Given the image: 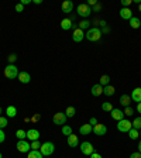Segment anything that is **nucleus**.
<instances>
[{
    "label": "nucleus",
    "mask_w": 141,
    "mask_h": 158,
    "mask_svg": "<svg viewBox=\"0 0 141 158\" xmlns=\"http://www.w3.org/2000/svg\"><path fill=\"white\" fill-rule=\"evenodd\" d=\"M85 37L89 40V41H92V43H95V41H99V40H100V37H102V30L97 28V27L89 28L88 33L85 34Z\"/></svg>",
    "instance_id": "f257e3e1"
},
{
    "label": "nucleus",
    "mask_w": 141,
    "mask_h": 158,
    "mask_svg": "<svg viewBox=\"0 0 141 158\" xmlns=\"http://www.w3.org/2000/svg\"><path fill=\"white\" fill-rule=\"evenodd\" d=\"M19 73H20V71L14 64H9V65L4 68V76H6L7 79H16L17 76H19Z\"/></svg>",
    "instance_id": "f03ea898"
},
{
    "label": "nucleus",
    "mask_w": 141,
    "mask_h": 158,
    "mask_svg": "<svg viewBox=\"0 0 141 158\" xmlns=\"http://www.w3.org/2000/svg\"><path fill=\"white\" fill-rule=\"evenodd\" d=\"M54 151H55V145L51 141L44 143V144H41V147H39V152H41L44 157H49L51 154H54Z\"/></svg>",
    "instance_id": "7ed1b4c3"
},
{
    "label": "nucleus",
    "mask_w": 141,
    "mask_h": 158,
    "mask_svg": "<svg viewBox=\"0 0 141 158\" xmlns=\"http://www.w3.org/2000/svg\"><path fill=\"white\" fill-rule=\"evenodd\" d=\"M76 11H78V14L81 17H89L90 16V13H92V7H89L88 4H85V3H82V4H79L78 6V9H76Z\"/></svg>",
    "instance_id": "20e7f679"
},
{
    "label": "nucleus",
    "mask_w": 141,
    "mask_h": 158,
    "mask_svg": "<svg viewBox=\"0 0 141 158\" xmlns=\"http://www.w3.org/2000/svg\"><path fill=\"white\" fill-rule=\"evenodd\" d=\"M16 147L20 152H24V154H26V152L28 154V152L31 151V144L27 143V140H19L17 144H16Z\"/></svg>",
    "instance_id": "39448f33"
},
{
    "label": "nucleus",
    "mask_w": 141,
    "mask_h": 158,
    "mask_svg": "<svg viewBox=\"0 0 141 158\" xmlns=\"http://www.w3.org/2000/svg\"><path fill=\"white\" fill-rule=\"evenodd\" d=\"M117 128H118V131H122V133H128L133 128V123L128 122V120H126V118H123V120L118 122Z\"/></svg>",
    "instance_id": "423d86ee"
},
{
    "label": "nucleus",
    "mask_w": 141,
    "mask_h": 158,
    "mask_svg": "<svg viewBox=\"0 0 141 158\" xmlns=\"http://www.w3.org/2000/svg\"><path fill=\"white\" fill-rule=\"evenodd\" d=\"M66 114L65 113H55L54 114V117H52V122H54V124H56V126H64L66 123Z\"/></svg>",
    "instance_id": "0eeeda50"
},
{
    "label": "nucleus",
    "mask_w": 141,
    "mask_h": 158,
    "mask_svg": "<svg viewBox=\"0 0 141 158\" xmlns=\"http://www.w3.org/2000/svg\"><path fill=\"white\" fill-rule=\"evenodd\" d=\"M81 151H82L83 155H90L95 152V148H93V145L89 141H83L82 144H81Z\"/></svg>",
    "instance_id": "6e6552de"
},
{
    "label": "nucleus",
    "mask_w": 141,
    "mask_h": 158,
    "mask_svg": "<svg viewBox=\"0 0 141 158\" xmlns=\"http://www.w3.org/2000/svg\"><path fill=\"white\" fill-rule=\"evenodd\" d=\"M38 138H39V131L37 128L27 130V140H30V141H38Z\"/></svg>",
    "instance_id": "1a4fd4ad"
},
{
    "label": "nucleus",
    "mask_w": 141,
    "mask_h": 158,
    "mask_svg": "<svg viewBox=\"0 0 141 158\" xmlns=\"http://www.w3.org/2000/svg\"><path fill=\"white\" fill-rule=\"evenodd\" d=\"M85 38V33H83L81 28H75L73 30V34H72V40L75 43H81L82 40Z\"/></svg>",
    "instance_id": "9d476101"
},
{
    "label": "nucleus",
    "mask_w": 141,
    "mask_h": 158,
    "mask_svg": "<svg viewBox=\"0 0 141 158\" xmlns=\"http://www.w3.org/2000/svg\"><path fill=\"white\" fill-rule=\"evenodd\" d=\"M93 133H95L96 135H105L106 133H107V127H106L105 124H96L93 126Z\"/></svg>",
    "instance_id": "9b49d317"
},
{
    "label": "nucleus",
    "mask_w": 141,
    "mask_h": 158,
    "mask_svg": "<svg viewBox=\"0 0 141 158\" xmlns=\"http://www.w3.org/2000/svg\"><path fill=\"white\" fill-rule=\"evenodd\" d=\"M110 114H112V118L116 120V122H120V120L124 118V113H123L120 109H113L112 112H110Z\"/></svg>",
    "instance_id": "f8f14e48"
},
{
    "label": "nucleus",
    "mask_w": 141,
    "mask_h": 158,
    "mask_svg": "<svg viewBox=\"0 0 141 158\" xmlns=\"http://www.w3.org/2000/svg\"><path fill=\"white\" fill-rule=\"evenodd\" d=\"M61 9H62V13L68 14L73 10V3L71 2V0H65V2L62 3V6H61Z\"/></svg>",
    "instance_id": "ddd939ff"
},
{
    "label": "nucleus",
    "mask_w": 141,
    "mask_h": 158,
    "mask_svg": "<svg viewBox=\"0 0 141 158\" xmlns=\"http://www.w3.org/2000/svg\"><path fill=\"white\" fill-rule=\"evenodd\" d=\"M120 17H122L123 20H130L133 17V10H130L128 7H123V9L120 10Z\"/></svg>",
    "instance_id": "4468645a"
},
{
    "label": "nucleus",
    "mask_w": 141,
    "mask_h": 158,
    "mask_svg": "<svg viewBox=\"0 0 141 158\" xmlns=\"http://www.w3.org/2000/svg\"><path fill=\"white\" fill-rule=\"evenodd\" d=\"M17 78H19V81H20L21 83H30V82H31V76H30V73L26 72V71L20 72Z\"/></svg>",
    "instance_id": "2eb2a0df"
},
{
    "label": "nucleus",
    "mask_w": 141,
    "mask_h": 158,
    "mask_svg": "<svg viewBox=\"0 0 141 158\" xmlns=\"http://www.w3.org/2000/svg\"><path fill=\"white\" fill-rule=\"evenodd\" d=\"M92 131H93V126H90L89 123L88 124H82L81 128H79V133H81L82 135H89Z\"/></svg>",
    "instance_id": "dca6fc26"
},
{
    "label": "nucleus",
    "mask_w": 141,
    "mask_h": 158,
    "mask_svg": "<svg viewBox=\"0 0 141 158\" xmlns=\"http://www.w3.org/2000/svg\"><path fill=\"white\" fill-rule=\"evenodd\" d=\"M130 98H131L133 102H137L140 103L141 102V88H135L134 90L131 92V95H130Z\"/></svg>",
    "instance_id": "f3484780"
},
{
    "label": "nucleus",
    "mask_w": 141,
    "mask_h": 158,
    "mask_svg": "<svg viewBox=\"0 0 141 158\" xmlns=\"http://www.w3.org/2000/svg\"><path fill=\"white\" fill-rule=\"evenodd\" d=\"M68 145L71 148H73V147H78L79 145V138H78V135H75L72 133L71 135H68Z\"/></svg>",
    "instance_id": "a211bd4d"
},
{
    "label": "nucleus",
    "mask_w": 141,
    "mask_h": 158,
    "mask_svg": "<svg viewBox=\"0 0 141 158\" xmlns=\"http://www.w3.org/2000/svg\"><path fill=\"white\" fill-rule=\"evenodd\" d=\"M73 27V23L71 19H64L62 21H61V28L65 30V31H68V30H71Z\"/></svg>",
    "instance_id": "6ab92c4d"
},
{
    "label": "nucleus",
    "mask_w": 141,
    "mask_h": 158,
    "mask_svg": "<svg viewBox=\"0 0 141 158\" xmlns=\"http://www.w3.org/2000/svg\"><path fill=\"white\" fill-rule=\"evenodd\" d=\"M128 24H130V27H131V28H134V30H137V28H140V27H141L140 19H138V17H134V16L128 20Z\"/></svg>",
    "instance_id": "aec40b11"
},
{
    "label": "nucleus",
    "mask_w": 141,
    "mask_h": 158,
    "mask_svg": "<svg viewBox=\"0 0 141 158\" xmlns=\"http://www.w3.org/2000/svg\"><path fill=\"white\" fill-rule=\"evenodd\" d=\"M92 95L93 96H100V95H103V86L102 85H99V83H96V85H93L92 86Z\"/></svg>",
    "instance_id": "412c9836"
},
{
    "label": "nucleus",
    "mask_w": 141,
    "mask_h": 158,
    "mask_svg": "<svg viewBox=\"0 0 141 158\" xmlns=\"http://www.w3.org/2000/svg\"><path fill=\"white\" fill-rule=\"evenodd\" d=\"M130 103H131V98H130V95H122L120 96V105H123L124 107H128L130 106Z\"/></svg>",
    "instance_id": "4be33fe9"
},
{
    "label": "nucleus",
    "mask_w": 141,
    "mask_h": 158,
    "mask_svg": "<svg viewBox=\"0 0 141 158\" xmlns=\"http://www.w3.org/2000/svg\"><path fill=\"white\" fill-rule=\"evenodd\" d=\"M114 92H116V88L112 86V85H107V86L103 88V93H105V96H113Z\"/></svg>",
    "instance_id": "5701e85b"
},
{
    "label": "nucleus",
    "mask_w": 141,
    "mask_h": 158,
    "mask_svg": "<svg viewBox=\"0 0 141 158\" xmlns=\"http://www.w3.org/2000/svg\"><path fill=\"white\" fill-rule=\"evenodd\" d=\"M6 114H7V117H16L17 116V109L14 107V106H9V107L6 109Z\"/></svg>",
    "instance_id": "b1692460"
},
{
    "label": "nucleus",
    "mask_w": 141,
    "mask_h": 158,
    "mask_svg": "<svg viewBox=\"0 0 141 158\" xmlns=\"http://www.w3.org/2000/svg\"><path fill=\"white\" fill-rule=\"evenodd\" d=\"M27 158H44V155L39 152V150H31L27 155Z\"/></svg>",
    "instance_id": "393cba45"
},
{
    "label": "nucleus",
    "mask_w": 141,
    "mask_h": 158,
    "mask_svg": "<svg viewBox=\"0 0 141 158\" xmlns=\"http://www.w3.org/2000/svg\"><path fill=\"white\" fill-rule=\"evenodd\" d=\"M61 131H62V134L64 135H66V137H68V135H71L72 134V127H71V126H68V124H64L62 126V130H61Z\"/></svg>",
    "instance_id": "a878e982"
},
{
    "label": "nucleus",
    "mask_w": 141,
    "mask_h": 158,
    "mask_svg": "<svg viewBox=\"0 0 141 158\" xmlns=\"http://www.w3.org/2000/svg\"><path fill=\"white\" fill-rule=\"evenodd\" d=\"M109 82H110V76H109V75H102V76H100V81H99V85L107 86Z\"/></svg>",
    "instance_id": "bb28decb"
},
{
    "label": "nucleus",
    "mask_w": 141,
    "mask_h": 158,
    "mask_svg": "<svg viewBox=\"0 0 141 158\" xmlns=\"http://www.w3.org/2000/svg\"><path fill=\"white\" fill-rule=\"evenodd\" d=\"M16 137L19 138V140H27V131H24V130H17L16 131Z\"/></svg>",
    "instance_id": "cd10ccee"
},
{
    "label": "nucleus",
    "mask_w": 141,
    "mask_h": 158,
    "mask_svg": "<svg viewBox=\"0 0 141 158\" xmlns=\"http://www.w3.org/2000/svg\"><path fill=\"white\" fill-rule=\"evenodd\" d=\"M128 137L131 138V140H137V138L140 137V133H138V130H135V128H131V130L128 131Z\"/></svg>",
    "instance_id": "c85d7f7f"
},
{
    "label": "nucleus",
    "mask_w": 141,
    "mask_h": 158,
    "mask_svg": "<svg viewBox=\"0 0 141 158\" xmlns=\"http://www.w3.org/2000/svg\"><path fill=\"white\" fill-rule=\"evenodd\" d=\"M113 105L110 102H105V103H102V110L103 112H112L113 110Z\"/></svg>",
    "instance_id": "c756f323"
},
{
    "label": "nucleus",
    "mask_w": 141,
    "mask_h": 158,
    "mask_svg": "<svg viewBox=\"0 0 141 158\" xmlns=\"http://www.w3.org/2000/svg\"><path fill=\"white\" fill-rule=\"evenodd\" d=\"M75 113H76V110H75V107H73V106L66 107V110H65L66 117H73V116H75Z\"/></svg>",
    "instance_id": "7c9ffc66"
},
{
    "label": "nucleus",
    "mask_w": 141,
    "mask_h": 158,
    "mask_svg": "<svg viewBox=\"0 0 141 158\" xmlns=\"http://www.w3.org/2000/svg\"><path fill=\"white\" fill-rule=\"evenodd\" d=\"M89 27H90V21H89V20H82V21L79 23V27H78V28H81V30L83 31V30L89 28Z\"/></svg>",
    "instance_id": "2f4dec72"
},
{
    "label": "nucleus",
    "mask_w": 141,
    "mask_h": 158,
    "mask_svg": "<svg viewBox=\"0 0 141 158\" xmlns=\"http://www.w3.org/2000/svg\"><path fill=\"white\" fill-rule=\"evenodd\" d=\"M133 128L135 130H141V117H135L133 122Z\"/></svg>",
    "instance_id": "473e14b6"
},
{
    "label": "nucleus",
    "mask_w": 141,
    "mask_h": 158,
    "mask_svg": "<svg viewBox=\"0 0 141 158\" xmlns=\"http://www.w3.org/2000/svg\"><path fill=\"white\" fill-rule=\"evenodd\" d=\"M9 122H7V117H3V116H0V128H4L7 127Z\"/></svg>",
    "instance_id": "72a5a7b5"
},
{
    "label": "nucleus",
    "mask_w": 141,
    "mask_h": 158,
    "mask_svg": "<svg viewBox=\"0 0 141 158\" xmlns=\"http://www.w3.org/2000/svg\"><path fill=\"white\" fill-rule=\"evenodd\" d=\"M123 113H124V116H127V117H130V116H133V114H134V110H133V109L130 107V106H128V107H126V110H124V112H123Z\"/></svg>",
    "instance_id": "f704fd0d"
},
{
    "label": "nucleus",
    "mask_w": 141,
    "mask_h": 158,
    "mask_svg": "<svg viewBox=\"0 0 141 158\" xmlns=\"http://www.w3.org/2000/svg\"><path fill=\"white\" fill-rule=\"evenodd\" d=\"M39 147H41V143L39 141H33L31 143V150H39Z\"/></svg>",
    "instance_id": "c9c22d12"
},
{
    "label": "nucleus",
    "mask_w": 141,
    "mask_h": 158,
    "mask_svg": "<svg viewBox=\"0 0 141 158\" xmlns=\"http://www.w3.org/2000/svg\"><path fill=\"white\" fill-rule=\"evenodd\" d=\"M16 59H17V55H16V54H10V55H9V62H10V64L16 62Z\"/></svg>",
    "instance_id": "e433bc0d"
},
{
    "label": "nucleus",
    "mask_w": 141,
    "mask_h": 158,
    "mask_svg": "<svg viewBox=\"0 0 141 158\" xmlns=\"http://www.w3.org/2000/svg\"><path fill=\"white\" fill-rule=\"evenodd\" d=\"M6 140V134H4V131H3V128H0V144Z\"/></svg>",
    "instance_id": "4c0bfd02"
},
{
    "label": "nucleus",
    "mask_w": 141,
    "mask_h": 158,
    "mask_svg": "<svg viewBox=\"0 0 141 158\" xmlns=\"http://www.w3.org/2000/svg\"><path fill=\"white\" fill-rule=\"evenodd\" d=\"M23 10H24V6H23L21 3H19V4L16 6V11H17V13H21Z\"/></svg>",
    "instance_id": "58836bf2"
},
{
    "label": "nucleus",
    "mask_w": 141,
    "mask_h": 158,
    "mask_svg": "<svg viewBox=\"0 0 141 158\" xmlns=\"http://www.w3.org/2000/svg\"><path fill=\"white\" fill-rule=\"evenodd\" d=\"M133 2L131 0H122V4H123V7H128L130 4H131Z\"/></svg>",
    "instance_id": "ea45409f"
},
{
    "label": "nucleus",
    "mask_w": 141,
    "mask_h": 158,
    "mask_svg": "<svg viewBox=\"0 0 141 158\" xmlns=\"http://www.w3.org/2000/svg\"><path fill=\"white\" fill-rule=\"evenodd\" d=\"M100 9H102V6L99 3H96L95 6H93V9H92V11H100Z\"/></svg>",
    "instance_id": "a19ab883"
},
{
    "label": "nucleus",
    "mask_w": 141,
    "mask_h": 158,
    "mask_svg": "<svg viewBox=\"0 0 141 158\" xmlns=\"http://www.w3.org/2000/svg\"><path fill=\"white\" fill-rule=\"evenodd\" d=\"M89 124H90V126H93V124H97V118H96V117H92V118H90V120H89Z\"/></svg>",
    "instance_id": "79ce46f5"
},
{
    "label": "nucleus",
    "mask_w": 141,
    "mask_h": 158,
    "mask_svg": "<svg viewBox=\"0 0 141 158\" xmlns=\"http://www.w3.org/2000/svg\"><path fill=\"white\" fill-rule=\"evenodd\" d=\"M89 157H90V158H102V155H100V154H99V152H93V154H90V155H89Z\"/></svg>",
    "instance_id": "37998d69"
},
{
    "label": "nucleus",
    "mask_w": 141,
    "mask_h": 158,
    "mask_svg": "<svg viewBox=\"0 0 141 158\" xmlns=\"http://www.w3.org/2000/svg\"><path fill=\"white\" fill-rule=\"evenodd\" d=\"M130 158H141V154H140V152H133V154L131 155H130Z\"/></svg>",
    "instance_id": "c03bdc74"
},
{
    "label": "nucleus",
    "mask_w": 141,
    "mask_h": 158,
    "mask_svg": "<svg viewBox=\"0 0 141 158\" xmlns=\"http://www.w3.org/2000/svg\"><path fill=\"white\" fill-rule=\"evenodd\" d=\"M20 3L23 4V6H27V4H30V3H33V0H21Z\"/></svg>",
    "instance_id": "a18cd8bd"
},
{
    "label": "nucleus",
    "mask_w": 141,
    "mask_h": 158,
    "mask_svg": "<svg viewBox=\"0 0 141 158\" xmlns=\"http://www.w3.org/2000/svg\"><path fill=\"white\" fill-rule=\"evenodd\" d=\"M39 118H41V116H39V114H34V116H33V118H31V120H33V122H38Z\"/></svg>",
    "instance_id": "49530a36"
},
{
    "label": "nucleus",
    "mask_w": 141,
    "mask_h": 158,
    "mask_svg": "<svg viewBox=\"0 0 141 158\" xmlns=\"http://www.w3.org/2000/svg\"><path fill=\"white\" fill-rule=\"evenodd\" d=\"M96 3H97L96 0H89V2H88V6H89V7H92V6H95Z\"/></svg>",
    "instance_id": "de8ad7c7"
},
{
    "label": "nucleus",
    "mask_w": 141,
    "mask_h": 158,
    "mask_svg": "<svg viewBox=\"0 0 141 158\" xmlns=\"http://www.w3.org/2000/svg\"><path fill=\"white\" fill-rule=\"evenodd\" d=\"M100 26H102V27H103V28H105V27H106V26H107V23H106L105 20H102V21H100Z\"/></svg>",
    "instance_id": "09e8293b"
},
{
    "label": "nucleus",
    "mask_w": 141,
    "mask_h": 158,
    "mask_svg": "<svg viewBox=\"0 0 141 158\" xmlns=\"http://www.w3.org/2000/svg\"><path fill=\"white\" fill-rule=\"evenodd\" d=\"M137 112H138V113H141V102H140V103H137Z\"/></svg>",
    "instance_id": "8fccbe9b"
},
{
    "label": "nucleus",
    "mask_w": 141,
    "mask_h": 158,
    "mask_svg": "<svg viewBox=\"0 0 141 158\" xmlns=\"http://www.w3.org/2000/svg\"><path fill=\"white\" fill-rule=\"evenodd\" d=\"M33 3L34 4H41L43 3V0H33Z\"/></svg>",
    "instance_id": "3c124183"
},
{
    "label": "nucleus",
    "mask_w": 141,
    "mask_h": 158,
    "mask_svg": "<svg viewBox=\"0 0 141 158\" xmlns=\"http://www.w3.org/2000/svg\"><path fill=\"white\" fill-rule=\"evenodd\" d=\"M109 31H110V28H109V27H105V28H103V31H102V33H109Z\"/></svg>",
    "instance_id": "603ef678"
},
{
    "label": "nucleus",
    "mask_w": 141,
    "mask_h": 158,
    "mask_svg": "<svg viewBox=\"0 0 141 158\" xmlns=\"http://www.w3.org/2000/svg\"><path fill=\"white\" fill-rule=\"evenodd\" d=\"M138 152H140V154H141V141L138 143Z\"/></svg>",
    "instance_id": "864d4df0"
},
{
    "label": "nucleus",
    "mask_w": 141,
    "mask_h": 158,
    "mask_svg": "<svg viewBox=\"0 0 141 158\" xmlns=\"http://www.w3.org/2000/svg\"><path fill=\"white\" fill-rule=\"evenodd\" d=\"M2 112H3V110H2V107H0V116H2Z\"/></svg>",
    "instance_id": "5fc2aeb1"
},
{
    "label": "nucleus",
    "mask_w": 141,
    "mask_h": 158,
    "mask_svg": "<svg viewBox=\"0 0 141 158\" xmlns=\"http://www.w3.org/2000/svg\"><path fill=\"white\" fill-rule=\"evenodd\" d=\"M0 158H3V155H2V152H0Z\"/></svg>",
    "instance_id": "6e6d98bb"
},
{
    "label": "nucleus",
    "mask_w": 141,
    "mask_h": 158,
    "mask_svg": "<svg viewBox=\"0 0 141 158\" xmlns=\"http://www.w3.org/2000/svg\"><path fill=\"white\" fill-rule=\"evenodd\" d=\"M140 137H141V130H140Z\"/></svg>",
    "instance_id": "4d7b16f0"
}]
</instances>
